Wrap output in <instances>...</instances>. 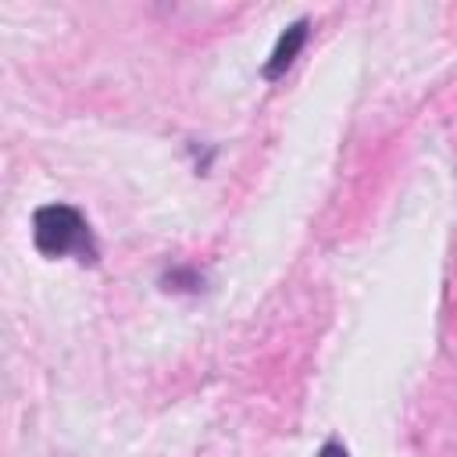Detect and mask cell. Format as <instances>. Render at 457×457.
I'll use <instances>...</instances> for the list:
<instances>
[{"instance_id":"cell-1","label":"cell","mask_w":457,"mask_h":457,"mask_svg":"<svg viewBox=\"0 0 457 457\" xmlns=\"http://www.w3.org/2000/svg\"><path fill=\"white\" fill-rule=\"evenodd\" d=\"M32 239L43 257H64V253H93L89 246V225L86 218L68 204H46L32 218Z\"/></svg>"},{"instance_id":"cell-3","label":"cell","mask_w":457,"mask_h":457,"mask_svg":"<svg viewBox=\"0 0 457 457\" xmlns=\"http://www.w3.org/2000/svg\"><path fill=\"white\" fill-rule=\"evenodd\" d=\"M318 457H350V453H346V446H343V443L328 439V443H325V446L318 450Z\"/></svg>"},{"instance_id":"cell-2","label":"cell","mask_w":457,"mask_h":457,"mask_svg":"<svg viewBox=\"0 0 457 457\" xmlns=\"http://www.w3.org/2000/svg\"><path fill=\"white\" fill-rule=\"evenodd\" d=\"M303 43H307V18H296V21L286 25L282 36L275 39L271 57L264 61V79H278V75H286V68L296 61V54L303 50Z\"/></svg>"}]
</instances>
